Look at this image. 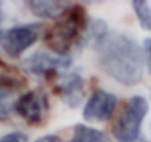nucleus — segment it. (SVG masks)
Returning <instances> with one entry per match:
<instances>
[{
	"label": "nucleus",
	"instance_id": "nucleus-1",
	"mask_svg": "<svg viewBox=\"0 0 151 142\" xmlns=\"http://www.w3.org/2000/svg\"><path fill=\"white\" fill-rule=\"evenodd\" d=\"M98 65L123 86H135L142 79L144 58L133 37L124 33L108 34L96 47Z\"/></svg>",
	"mask_w": 151,
	"mask_h": 142
},
{
	"label": "nucleus",
	"instance_id": "nucleus-10",
	"mask_svg": "<svg viewBox=\"0 0 151 142\" xmlns=\"http://www.w3.org/2000/svg\"><path fill=\"white\" fill-rule=\"evenodd\" d=\"M27 5L30 12L42 19H59L70 9V3L59 0H33Z\"/></svg>",
	"mask_w": 151,
	"mask_h": 142
},
{
	"label": "nucleus",
	"instance_id": "nucleus-6",
	"mask_svg": "<svg viewBox=\"0 0 151 142\" xmlns=\"http://www.w3.org/2000/svg\"><path fill=\"white\" fill-rule=\"evenodd\" d=\"M47 96L39 90H28L14 102V111L28 124H40L47 114Z\"/></svg>",
	"mask_w": 151,
	"mask_h": 142
},
{
	"label": "nucleus",
	"instance_id": "nucleus-3",
	"mask_svg": "<svg viewBox=\"0 0 151 142\" xmlns=\"http://www.w3.org/2000/svg\"><path fill=\"white\" fill-rule=\"evenodd\" d=\"M147 113V99L141 95L132 96L124 104L113 126V136L116 142H148L141 130Z\"/></svg>",
	"mask_w": 151,
	"mask_h": 142
},
{
	"label": "nucleus",
	"instance_id": "nucleus-16",
	"mask_svg": "<svg viewBox=\"0 0 151 142\" xmlns=\"http://www.w3.org/2000/svg\"><path fill=\"white\" fill-rule=\"evenodd\" d=\"M34 142H59V138L55 136V135H46V136L39 138V139L34 141Z\"/></svg>",
	"mask_w": 151,
	"mask_h": 142
},
{
	"label": "nucleus",
	"instance_id": "nucleus-13",
	"mask_svg": "<svg viewBox=\"0 0 151 142\" xmlns=\"http://www.w3.org/2000/svg\"><path fill=\"white\" fill-rule=\"evenodd\" d=\"M132 8L139 25L144 30L151 31V5L145 0H135V2H132Z\"/></svg>",
	"mask_w": 151,
	"mask_h": 142
},
{
	"label": "nucleus",
	"instance_id": "nucleus-17",
	"mask_svg": "<svg viewBox=\"0 0 151 142\" xmlns=\"http://www.w3.org/2000/svg\"><path fill=\"white\" fill-rule=\"evenodd\" d=\"M3 19H5V14H3V8H2V2H0V27H2ZM0 31H2V28H0Z\"/></svg>",
	"mask_w": 151,
	"mask_h": 142
},
{
	"label": "nucleus",
	"instance_id": "nucleus-2",
	"mask_svg": "<svg viewBox=\"0 0 151 142\" xmlns=\"http://www.w3.org/2000/svg\"><path fill=\"white\" fill-rule=\"evenodd\" d=\"M86 22L88 18L85 9L79 6L70 8L50 28L45 31L43 42L50 52L61 56H70L68 53L73 46L82 44V36Z\"/></svg>",
	"mask_w": 151,
	"mask_h": 142
},
{
	"label": "nucleus",
	"instance_id": "nucleus-8",
	"mask_svg": "<svg viewBox=\"0 0 151 142\" xmlns=\"http://www.w3.org/2000/svg\"><path fill=\"white\" fill-rule=\"evenodd\" d=\"M55 93L68 107H79L85 98V80L79 73H64L59 76V82L53 87Z\"/></svg>",
	"mask_w": 151,
	"mask_h": 142
},
{
	"label": "nucleus",
	"instance_id": "nucleus-11",
	"mask_svg": "<svg viewBox=\"0 0 151 142\" xmlns=\"http://www.w3.org/2000/svg\"><path fill=\"white\" fill-rule=\"evenodd\" d=\"M108 27L105 24V21L98 19V18H92L88 19L83 36H82V44L80 46H93L95 49L108 37Z\"/></svg>",
	"mask_w": 151,
	"mask_h": 142
},
{
	"label": "nucleus",
	"instance_id": "nucleus-14",
	"mask_svg": "<svg viewBox=\"0 0 151 142\" xmlns=\"http://www.w3.org/2000/svg\"><path fill=\"white\" fill-rule=\"evenodd\" d=\"M0 142H28V136L21 130H14L0 138Z\"/></svg>",
	"mask_w": 151,
	"mask_h": 142
},
{
	"label": "nucleus",
	"instance_id": "nucleus-12",
	"mask_svg": "<svg viewBox=\"0 0 151 142\" xmlns=\"http://www.w3.org/2000/svg\"><path fill=\"white\" fill-rule=\"evenodd\" d=\"M68 142H110L105 132L86 126V124H77L74 126L73 138Z\"/></svg>",
	"mask_w": 151,
	"mask_h": 142
},
{
	"label": "nucleus",
	"instance_id": "nucleus-4",
	"mask_svg": "<svg viewBox=\"0 0 151 142\" xmlns=\"http://www.w3.org/2000/svg\"><path fill=\"white\" fill-rule=\"evenodd\" d=\"M42 28V24L30 22L2 30L0 31V46L11 58H19L30 46H33L39 40Z\"/></svg>",
	"mask_w": 151,
	"mask_h": 142
},
{
	"label": "nucleus",
	"instance_id": "nucleus-9",
	"mask_svg": "<svg viewBox=\"0 0 151 142\" xmlns=\"http://www.w3.org/2000/svg\"><path fill=\"white\" fill-rule=\"evenodd\" d=\"M24 80L8 73H0V121L9 118L14 110V96L24 87Z\"/></svg>",
	"mask_w": 151,
	"mask_h": 142
},
{
	"label": "nucleus",
	"instance_id": "nucleus-7",
	"mask_svg": "<svg viewBox=\"0 0 151 142\" xmlns=\"http://www.w3.org/2000/svg\"><path fill=\"white\" fill-rule=\"evenodd\" d=\"M117 107V96L104 89H96L83 108L86 121H107L113 117Z\"/></svg>",
	"mask_w": 151,
	"mask_h": 142
},
{
	"label": "nucleus",
	"instance_id": "nucleus-5",
	"mask_svg": "<svg viewBox=\"0 0 151 142\" xmlns=\"http://www.w3.org/2000/svg\"><path fill=\"white\" fill-rule=\"evenodd\" d=\"M71 56H61L50 50H37L25 58L21 67L30 74L50 79L52 76H58L59 71L68 70L71 67Z\"/></svg>",
	"mask_w": 151,
	"mask_h": 142
},
{
	"label": "nucleus",
	"instance_id": "nucleus-15",
	"mask_svg": "<svg viewBox=\"0 0 151 142\" xmlns=\"http://www.w3.org/2000/svg\"><path fill=\"white\" fill-rule=\"evenodd\" d=\"M144 52H145V64H147V68L151 74V37L150 39H145L144 42Z\"/></svg>",
	"mask_w": 151,
	"mask_h": 142
}]
</instances>
